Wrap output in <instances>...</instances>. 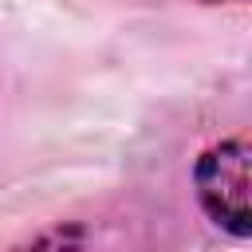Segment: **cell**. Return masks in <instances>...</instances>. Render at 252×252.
Instances as JSON below:
<instances>
[{"label": "cell", "instance_id": "obj_2", "mask_svg": "<svg viewBox=\"0 0 252 252\" xmlns=\"http://www.w3.org/2000/svg\"><path fill=\"white\" fill-rule=\"evenodd\" d=\"M201 4H236V0H201Z\"/></svg>", "mask_w": 252, "mask_h": 252}, {"label": "cell", "instance_id": "obj_1", "mask_svg": "<svg viewBox=\"0 0 252 252\" xmlns=\"http://www.w3.org/2000/svg\"><path fill=\"white\" fill-rule=\"evenodd\" d=\"M193 185L205 217L224 228L228 236L252 232V209H248V142L224 138L209 146L193 165Z\"/></svg>", "mask_w": 252, "mask_h": 252}]
</instances>
